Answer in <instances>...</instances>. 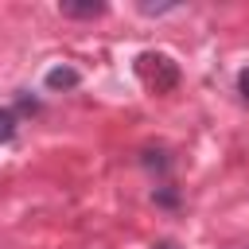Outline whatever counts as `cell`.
Listing matches in <instances>:
<instances>
[{"instance_id": "1", "label": "cell", "mask_w": 249, "mask_h": 249, "mask_svg": "<svg viewBox=\"0 0 249 249\" xmlns=\"http://www.w3.org/2000/svg\"><path fill=\"white\" fill-rule=\"evenodd\" d=\"M136 74L144 78V86H152L156 93H167L179 86V66L167 58V54H156V51H144L136 58Z\"/></svg>"}, {"instance_id": "2", "label": "cell", "mask_w": 249, "mask_h": 249, "mask_svg": "<svg viewBox=\"0 0 249 249\" xmlns=\"http://www.w3.org/2000/svg\"><path fill=\"white\" fill-rule=\"evenodd\" d=\"M58 12L66 19H97V16H105V4H97V0H62Z\"/></svg>"}, {"instance_id": "3", "label": "cell", "mask_w": 249, "mask_h": 249, "mask_svg": "<svg viewBox=\"0 0 249 249\" xmlns=\"http://www.w3.org/2000/svg\"><path fill=\"white\" fill-rule=\"evenodd\" d=\"M74 86H78L74 66H51L47 70V89H74Z\"/></svg>"}, {"instance_id": "4", "label": "cell", "mask_w": 249, "mask_h": 249, "mask_svg": "<svg viewBox=\"0 0 249 249\" xmlns=\"http://www.w3.org/2000/svg\"><path fill=\"white\" fill-rule=\"evenodd\" d=\"M16 136V113L12 109H0V144H8Z\"/></svg>"}, {"instance_id": "5", "label": "cell", "mask_w": 249, "mask_h": 249, "mask_svg": "<svg viewBox=\"0 0 249 249\" xmlns=\"http://www.w3.org/2000/svg\"><path fill=\"white\" fill-rule=\"evenodd\" d=\"M144 167H167V160H163V152H144Z\"/></svg>"}, {"instance_id": "6", "label": "cell", "mask_w": 249, "mask_h": 249, "mask_svg": "<svg viewBox=\"0 0 249 249\" xmlns=\"http://www.w3.org/2000/svg\"><path fill=\"white\" fill-rule=\"evenodd\" d=\"M175 4H140V12L144 16H163V12H171Z\"/></svg>"}, {"instance_id": "7", "label": "cell", "mask_w": 249, "mask_h": 249, "mask_svg": "<svg viewBox=\"0 0 249 249\" xmlns=\"http://www.w3.org/2000/svg\"><path fill=\"white\" fill-rule=\"evenodd\" d=\"M237 93H241V101H249V66L237 74Z\"/></svg>"}, {"instance_id": "8", "label": "cell", "mask_w": 249, "mask_h": 249, "mask_svg": "<svg viewBox=\"0 0 249 249\" xmlns=\"http://www.w3.org/2000/svg\"><path fill=\"white\" fill-rule=\"evenodd\" d=\"M156 202H160V206H175L179 198H175V191H167V187H163V191H156Z\"/></svg>"}, {"instance_id": "9", "label": "cell", "mask_w": 249, "mask_h": 249, "mask_svg": "<svg viewBox=\"0 0 249 249\" xmlns=\"http://www.w3.org/2000/svg\"><path fill=\"white\" fill-rule=\"evenodd\" d=\"M19 109H31V113H35V109H39V101H35V97H27V93H19Z\"/></svg>"}, {"instance_id": "10", "label": "cell", "mask_w": 249, "mask_h": 249, "mask_svg": "<svg viewBox=\"0 0 249 249\" xmlns=\"http://www.w3.org/2000/svg\"><path fill=\"white\" fill-rule=\"evenodd\" d=\"M152 249H179V245H175V241H156Z\"/></svg>"}]
</instances>
